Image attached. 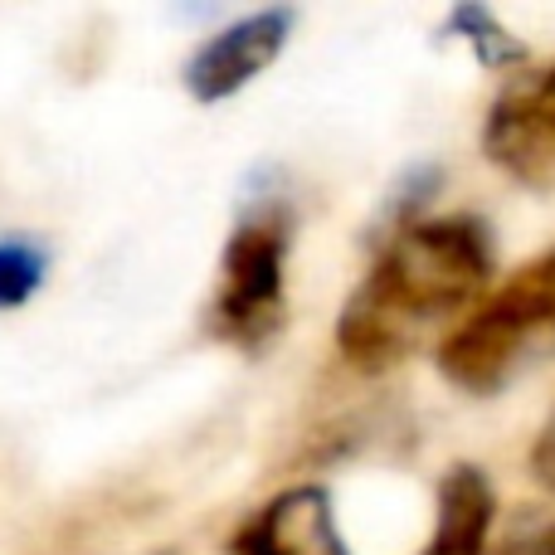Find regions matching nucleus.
<instances>
[{
	"label": "nucleus",
	"instance_id": "f257e3e1",
	"mask_svg": "<svg viewBox=\"0 0 555 555\" xmlns=\"http://www.w3.org/2000/svg\"><path fill=\"white\" fill-rule=\"evenodd\" d=\"M492 283V240L478 220H414L390 234L336 317V351L365 375L410 361L439 326H459Z\"/></svg>",
	"mask_w": 555,
	"mask_h": 555
},
{
	"label": "nucleus",
	"instance_id": "f03ea898",
	"mask_svg": "<svg viewBox=\"0 0 555 555\" xmlns=\"http://www.w3.org/2000/svg\"><path fill=\"white\" fill-rule=\"evenodd\" d=\"M555 332V244L498 283L439 341V375L463 395H498L541 336Z\"/></svg>",
	"mask_w": 555,
	"mask_h": 555
},
{
	"label": "nucleus",
	"instance_id": "7ed1b4c3",
	"mask_svg": "<svg viewBox=\"0 0 555 555\" xmlns=\"http://www.w3.org/2000/svg\"><path fill=\"white\" fill-rule=\"evenodd\" d=\"M287 220L278 210L249 215L230 234L220 259V287L210 302L215 336L244 351L273 341L287 317Z\"/></svg>",
	"mask_w": 555,
	"mask_h": 555
},
{
	"label": "nucleus",
	"instance_id": "20e7f679",
	"mask_svg": "<svg viewBox=\"0 0 555 555\" xmlns=\"http://www.w3.org/2000/svg\"><path fill=\"white\" fill-rule=\"evenodd\" d=\"M482 152L517 181H546L555 171V64L517 78L492 98Z\"/></svg>",
	"mask_w": 555,
	"mask_h": 555
},
{
	"label": "nucleus",
	"instance_id": "39448f33",
	"mask_svg": "<svg viewBox=\"0 0 555 555\" xmlns=\"http://www.w3.org/2000/svg\"><path fill=\"white\" fill-rule=\"evenodd\" d=\"M293 10H254V15L224 25L220 35H210L195 59L185 64V93L195 103H224L240 88H249L263 68L287 49L293 35Z\"/></svg>",
	"mask_w": 555,
	"mask_h": 555
},
{
	"label": "nucleus",
	"instance_id": "423d86ee",
	"mask_svg": "<svg viewBox=\"0 0 555 555\" xmlns=\"http://www.w3.org/2000/svg\"><path fill=\"white\" fill-rule=\"evenodd\" d=\"M230 555H351L336 527L332 492L302 482L263 502L230 537Z\"/></svg>",
	"mask_w": 555,
	"mask_h": 555
},
{
	"label": "nucleus",
	"instance_id": "0eeeda50",
	"mask_svg": "<svg viewBox=\"0 0 555 555\" xmlns=\"http://www.w3.org/2000/svg\"><path fill=\"white\" fill-rule=\"evenodd\" d=\"M492 517H498V492H492L488 473L473 463H453L439 478L434 531L420 555H482Z\"/></svg>",
	"mask_w": 555,
	"mask_h": 555
},
{
	"label": "nucleus",
	"instance_id": "6e6552de",
	"mask_svg": "<svg viewBox=\"0 0 555 555\" xmlns=\"http://www.w3.org/2000/svg\"><path fill=\"white\" fill-rule=\"evenodd\" d=\"M44 269H49V259L35 240L5 234V240H0V312L25 307L29 297L39 293V283H44Z\"/></svg>",
	"mask_w": 555,
	"mask_h": 555
},
{
	"label": "nucleus",
	"instance_id": "1a4fd4ad",
	"mask_svg": "<svg viewBox=\"0 0 555 555\" xmlns=\"http://www.w3.org/2000/svg\"><path fill=\"white\" fill-rule=\"evenodd\" d=\"M449 29H459V35L473 44V54H478L488 68H502V64H512V59H521V44L498 25V20H492V10H482V5L453 10Z\"/></svg>",
	"mask_w": 555,
	"mask_h": 555
},
{
	"label": "nucleus",
	"instance_id": "9d476101",
	"mask_svg": "<svg viewBox=\"0 0 555 555\" xmlns=\"http://www.w3.org/2000/svg\"><path fill=\"white\" fill-rule=\"evenodd\" d=\"M531 478H537L541 492L555 498V414L546 420V429L537 434V443H531Z\"/></svg>",
	"mask_w": 555,
	"mask_h": 555
},
{
	"label": "nucleus",
	"instance_id": "9b49d317",
	"mask_svg": "<svg viewBox=\"0 0 555 555\" xmlns=\"http://www.w3.org/2000/svg\"><path fill=\"white\" fill-rule=\"evenodd\" d=\"M498 555H555V521H541V527H531V531H521V537H512Z\"/></svg>",
	"mask_w": 555,
	"mask_h": 555
}]
</instances>
